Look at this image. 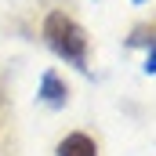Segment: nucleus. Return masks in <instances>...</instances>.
<instances>
[{"instance_id":"0eeeda50","label":"nucleus","mask_w":156,"mask_h":156,"mask_svg":"<svg viewBox=\"0 0 156 156\" xmlns=\"http://www.w3.org/2000/svg\"><path fill=\"white\" fill-rule=\"evenodd\" d=\"M134 4H142V0H134Z\"/></svg>"},{"instance_id":"f257e3e1","label":"nucleus","mask_w":156,"mask_h":156,"mask_svg":"<svg viewBox=\"0 0 156 156\" xmlns=\"http://www.w3.org/2000/svg\"><path fill=\"white\" fill-rule=\"evenodd\" d=\"M44 37L55 47V55H62L76 69H87V33L80 29L66 11H51L44 18Z\"/></svg>"},{"instance_id":"f03ea898","label":"nucleus","mask_w":156,"mask_h":156,"mask_svg":"<svg viewBox=\"0 0 156 156\" xmlns=\"http://www.w3.org/2000/svg\"><path fill=\"white\" fill-rule=\"evenodd\" d=\"M40 98H44L51 109H62V105L69 102V87L62 83L58 73H44V80H40Z\"/></svg>"},{"instance_id":"423d86ee","label":"nucleus","mask_w":156,"mask_h":156,"mask_svg":"<svg viewBox=\"0 0 156 156\" xmlns=\"http://www.w3.org/2000/svg\"><path fill=\"white\" fill-rule=\"evenodd\" d=\"M4 105H7V98H4V87H0V116H4Z\"/></svg>"},{"instance_id":"39448f33","label":"nucleus","mask_w":156,"mask_h":156,"mask_svg":"<svg viewBox=\"0 0 156 156\" xmlns=\"http://www.w3.org/2000/svg\"><path fill=\"white\" fill-rule=\"evenodd\" d=\"M145 73H156V47L149 51V58H145Z\"/></svg>"},{"instance_id":"7ed1b4c3","label":"nucleus","mask_w":156,"mask_h":156,"mask_svg":"<svg viewBox=\"0 0 156 156\" xmlns=\"http://www.w3.org/2000/svg\"><path fill=\"white\" fill-rule=\"evenodd\" d=\"M58 156H98V145H94L91 134L73 131V134H66V138L58 142Z\"/></svg>"},{"instance_id":"20e7f679","label":"nucleus","mask_w":156,"mask_h":156,"mask_svg":"<svg viewBox=\"0 0 156 156\" xmlns=\"http://www.w3.org/2000/svg\"><path fill=\"white\" fill-rule=\"evenodd\" d=\"M131 47H156V22H145V26H134L131 37H127Z\"/></svg>"}]
</instances>
